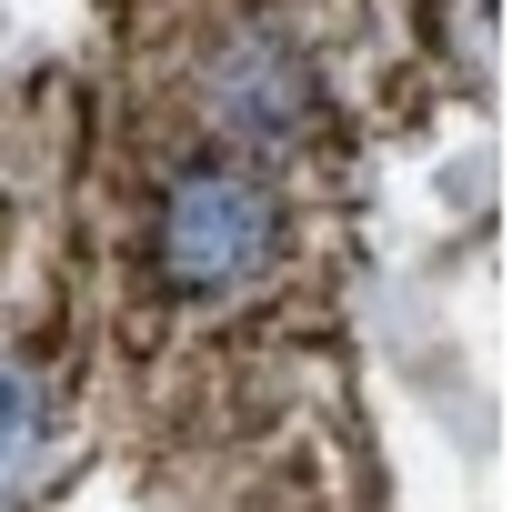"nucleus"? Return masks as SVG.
Masks as SVG:
<instances>
[{"mask_svg":"<svg viewBox=\"0 0 512 512\" xmlns=\"http://www.w3.org/2000/svg\"><path fill=\"white\" fill-rule=\"evenodd\" d=\"M31 422H41V402H31V382L0 362V472H11L21 452H31Z\"/></svg>","mask_w":512,"mask_h":512,"instance_id":"nucleus-2","label":"nucleus"},{"mask_svg":"<svg viewBox=\"0 0 512 512\" xmlns=\"http://www.w3.org/2000/svg\"><path fill=\"white\" fill-rule=\"evenodd\" d=\"M282 262V191L262 161H191L161 201V272L181 292H241Z\"/></svg>","mask_w":512,"mask_h":512,"instance_id":"nucleus-1","label":"nucleus"},{"mask_svg":"<svg viewBox=\"0 0 512 512\" xmlns=\"http://www.w3.org/2000/svg\"><path fill=\"white\" fill-rule=\"evenodd\" d=\"M0 512H11V502H0Z\"/></svg>","mask_w":512,"mask_h":512,"instance_id":"nucleus-3","label":"nucleus"}]
</instances>
